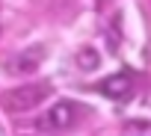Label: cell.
<instances>
[{
  "label": "cell",
  "mask_w": 151,
  "mask_h": 136,
  "mask_svg": "<svg viewBox=\"0 0 151 136\" xmlns=\"http://www.w3.org/2000/svg\"><path fill=\"white\" fill-rule=\"evenodd\" d=\"M47 95H50V86H47V83H27V86H15V89L3 92L0 104H3V110H6V112L21 115V112L36 110Z\"/></svg>",
  "instance_id": "cell-1"
},
{
  "label": "cell",
  "mask_w": 151,
  "mask_h": 136,
  "mask_svg": "<svg viewBox=\"0 0 151 136\" xmlns=\"http://www.w3.org/2000/svg\"><path fill=\"white\" fill-rule=\"evenodd\" d=\"M77 112H80L77 104L56 101L50 110H45V115L39 118V124H42V130H47V133H62V130H68L74 121H77Z\"/></svg>",
  "instance_id": "cell-2"
},
{
  "label": "cell",
  "mask_w": 151,
  "mask_h": 136,
  "mask_svg": "<svg viewBox=\"0 0 151 136\" xmlns=\"http://www.w3.org/2000/svg\"><path fill=\"white\" fill-rule=\"evenodd\" d=\"M98 92L110 101H127L136 92V80H133L130 71H116V74H110L98 83Z\"/></svg>",
  "instance_id": "cell-3"
},
{
  "label": "cell",
  "mask_w": 151,
  "mask_h": 136,
  "mask_svg": "<svg viewBox=\"0 0 151 136\" xmlns=\"http://www.w3.org/2000/svg\"><path fill=\"white\" fill-rule=\"evenodd\" d=\"M45 56H47L45 44H33V47H27L24 53H18V56L9 62V71H12V74H30V71H36V68L42 65Z\"/></svg>",
  "instance_id": "cell-4"
},
{
  "label": "cell",
  "mask_w": 151,
  "mask_h": 136,
  "mask_svg": "<svg viewBox=\"0 0 151 136\" xmlns=\"http://www.w3.org/2000/svg\"><path fill=\"white\" fill-rule=\"evenodd\" d=\"M122 136H151V121H145V118L124 121V127H122Z\"/></svg>",
  "instance_id": "cell-5"
},
{
  "label": "cell",
  "mask_w": 151,
  "mask_h": 136,
  "mask_svg": "<svg viewBox=\"0 0 151 136\" xmlns=\"http://www.w3.org/2000/svg\"><path fill=\"white\" fill-rule=\"evenodd\" d=\"M98 62H101V56H98V50H92L89 44L77 50V65L83 68V71H89V68H95Z\"/></svg>",
  "instance_id": "cell-6"
},
{
  "label": "cell",
  "mask_w": 151,
  "mask_h": 136,
  "mask_svg": "<svg viewBox=\"0 0 151 136\" xmlns=\"http://www.w3.org/2000/svg\"><path fill=\"white\" fill-rule=\"evenodd\" d=\"M0 136H3V130H0Z\"/></svg>",
  "instance_id": "cell-7"
}]
</instances>
